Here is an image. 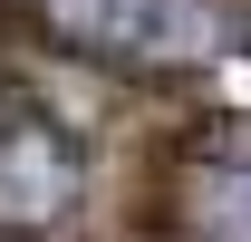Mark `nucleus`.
<instances>
[{"mask_svg": "<svg viewBox=\"0 0 251 242\" xmlns=\"http://www.w3.org/2000/svg\"><path fill=\"white\" fill-rule=\"evenodd\" d=\"M87 59H213L222 49V10L213 0H49Z\"/></svg>", "mask_w": 251, "mask_h": 242, "instance_id": "nucleus-2", "label": "nucleus"}, {"mask_svg": "<svg viewBox=\"0 0 251 242\" xmlns=\"http://www.w3.org/2000/svg\"><path fill=\"white\" fill-rule=\"evenodd\" d=\"M77 204H87V146L39 107L0 117V242L58 233Z\"/></svg>", "mask_w": 251, "mask_h": 242, "instance_id": "nucleus-1", "label": "nucleus"}, {"mask_svg": "<svg viewBox=\"0 0 251 242\" xmlns=\"http://www.w3.org/2000/svg\"><path fill=\"white\" fill-rule=\"evenodd\" d=\"M184 233L193 242H251V165H203L184 184Z\"/></svg>", "mask_w": 251, "mask_h": 242, "instance_id": "nucleus-3", "label": "nucleus"}]
</instances>
